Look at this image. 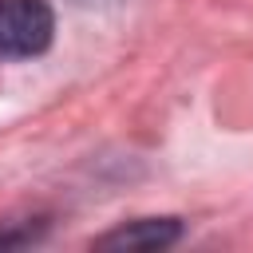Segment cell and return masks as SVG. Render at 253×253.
<instances>
[{
	"label": "cell",
	"instance_id": "cell-1",
	"mask_svg": "<svg viewBox=\"0 0 253 253\" xmlns=\"http://www.w3.org/2000/svg\"><path fill=\"white\" fill-rule=\"evenodd\" d=\"M51 36L55 12L47 0H0V63L43 55Z\"/></svg>",
	"mask_w": 253,
	"mask_h": 253
},
{
	"label": "cell",
	"instance_id": "cell-2",
	"mask_svg": "<svg viewBox=\"0 0 253 253\" xmlns=\"http://www.w3.org/2000/svg\"><path fill=\"white\" fill-rule=\"evenodd\" d=\"M182 237V221L178 217H138L126 221L103 237H95L99 249H166Z\"/></svg>",
	"mask_w": 253,
	"mask_h": 253
}]
</instances>
